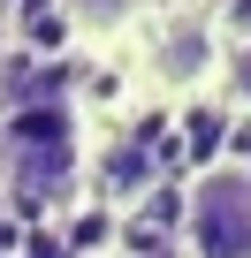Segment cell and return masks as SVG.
Listing matches in <instances>:
<instances>
[{"instance_id": "obj_1", "label": "cell", "mask_w": 251, "mask_h": 258, "mask_svg": "<svg viewBox=\"0 0 251 258\" xmlns=\"http://www.w3.org/2000/svg\"><path fill=\"white\" fill-rule=\"evenodd\" d=\"M84 182V114L61 91H23L0 106V198L61 205Z\"/></svg>"}, {"instance_id": "obj_2", "label": "cell", "mask_w": 251, "mask_h": 258, "mask_svg": "<svg viewBox=\"0 0 251 258\" xmlns=\"http://www.w3.org/2000/svg\"><path fill=\"white\" fill-rule=\"evenodd\" d=\"M183 258H251V160H206L190 175Z\"/></svg>"}, {"instance_id": "obj_3", "label": "cell", "mask_w": 251, "mask_h": 258, "mask_svg": "<svg viewBox=\"0 0 251 258\" xmlns=\"http://www.w3.org/2000/svg\"><path fill=\"white\" fill-rule=\"evenodd\" d=\"M221 61H228V38H221V16H198V8H175L145 31V76L160 91H213L221 84Z\"/></svg>"}, {"instance_id": "obj_4", "label": "cell", "mask_w": 251, "mask_h": 258, "mask_svg": "<svg viewBox=\"0 0 251 258\" xmlns=\"http://www.w3.org/2000/svg\"><path fill=\"white\" fill-rule=\"evenodd\" d=\"M54 16L76 38H122V31H137L145 0H54Z\"/></svg>"}, {"instance_id": "obj_5", "label": "cell", "mask_w": 251, "mask_h": 258, "mask_svg": "<svg viewBox=\"0 0 251 258\" xmlns=\"http://www.w3.org/2000/svg\"><path fill=\"white\" fill-rule=\"evenodd\" d=\"M221 91L236 106H251V38H228V61H221Z\"/></svg>"}]
</instances>
